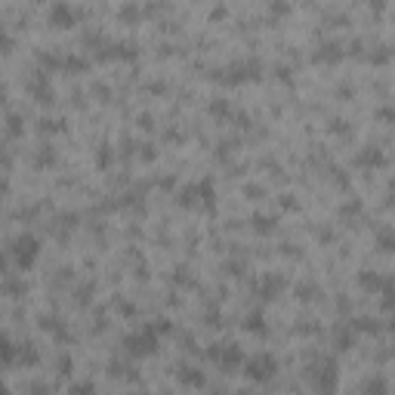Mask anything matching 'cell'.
I'll return each instance as SVG.
<instances>
[{
  "mask_svg": "<svg viewBox=\"0 0 395 395\" xmlns=\"http://www.w3.org/2000/svg\"><path fill=\"white\" fill-rule=\"evenodd\" d=\"M244 331H253V333H265V327H263V315H259V312H253L250 318L244 321Z\"/></svg>",
  "mask_w": 395,
  "mask_h": 395,
  "instance_id": "9c48e42d",
  "label": "cell"
},
{
  "mask_svg": "<svg viewBox=\"0 0 395 395\" xmlns=\"http://www.w3.org/2000/svg\"><path fill=\"white\" fill-rule=\"evenodd\" d=\"M358 164H374V167H380V164H383V154H380V152H361V154H358Z\"/></svg>",
  "mask_w": 395,
  "mask_h": 395,
  "instance_id": "30bf717a",
  "label": "cell"
},
{
  "mask_svg": "<svg viewBox=\"0 0 395 395\" xmlns=\"http://www.w3.org/2000/svg\"><path fill=\"white\" fill-rule=\"evenodd\" d=\"M158 331H167V327H142L139 333H130L127 339H123V349L130 352L133 358H145L152 355L154 349H158Z\"/></svg>",
  "mask_w": 395,
  "mask_h": 395,
  "instance_id": "6da1fadb",
  "label": "cell"
},
{
  "mask_svg": "<svg viewBox=\"0 0 395 395\" xmlns=\"http://www.w3.org/2000/svg\"><path fill=\"white\" fill-rule=\"evenodd\" d=\"M275 370H278V361L272 355H256V358H250V361H244V374L250 376V380H256V383L272 380Z\"/></svg>",
  "mask_w": 395,
  "mask_h": 395,
  "instance_id": "277c9868",
  "label": "cell"
},
{
  "mask_svg": "<svg viewBox=\"0 0 395 395\" xmlns=\"http://www.w3.org/2000/svg\"><path fill=\"white\" fill-rule=\"evenodd\" d=\"M346 56V49L339 47V43H321L318 49H315V62H324V65H333V62H339Z\"/></svg>",
  "mask_w": 395,
  "mask_h": 395,
  "instance_id": "52a82bcc",
  "label": "cell"
},
{
  "mask_svg": "<svg viewBox=\"0 0 395 395\" xmlns=\"http://www.w3.org/2000/svg\"><path fill=\"white\" fill-rule=\"evenodd\" d=\"M210 358H213L216 364H222V368H238V364H244V355H241V349L235 343H219L210 349Z\"/></svg>",
  "mask_w": 395,
  "mask_h": 395,
  "instance_id": "5b68a950",
  "label": "cell"
},
{
  "mask_svg": "<svg viewBox=\"0 0 395 395\" xmlns=\"http://www.w3.org/2000/svg\"><path fill=\"white\" fill-rule=\"evenodd\" d=\"M74 22H77V10L68 6L65 0H59V3L49 6V25H56V28H71Z\"/></svg>",
  "mask_w": 395,
  "mask_h": 395,
  "instance_id": "8992f818",
  "label": "cell"
},
{
  "mask_svg": "<svg viewBox=\"0 0 395 395\" xmlns=\"http://www.w3.org/2000/svg\"><path fill=\"white\" fill-rule=\"evenodd\" d=\"M376 247L386 253H395V228H380L376 232Z\"/></svg>",
  "mask_w": 395,
  "mask_h": 395,
  "instance_id": "ba28073f",
  "label": "cell"
},
{
  "mask_svg": "<svg viewBox=\"0 0 395 395\" xmlns=\"http://www.w3.org/2000/svg\"><path fill=\"white\" fill-rule=\"evenodd\" d=\"M10 253H12V259H16L19 269L25 272V269H31V265H34L37 256H40V244H37L34 235H19V238L12 241Z\"/></svg>",
  "mask_w": 395,
  "mask_h": 395,
  "instance_id": "7a4b0ae2",
  "label": "cell"
},
{
  "mask_svg": "<svg viewBox=\"0 0 395 395\" xmlns=\"http://www.w3.org/2000/svg\"><path fill=\"white\" fill-rule=\"evenodd\" d=\"M259 77V62H238V65H228L226 71H219L222 84H244V80H256Z\"/></svg>",
  "mask_w": 395,
  "mask_h": 395,
  "instance_id": "3957f363",
  "label": "cell"
}]
</instances>
